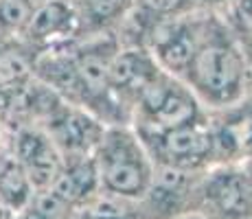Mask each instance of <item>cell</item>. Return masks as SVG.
Listing matches in <instances>:
<instances>
[{"mask_svg":"<svg viewBox=\"0 0 252 219\" xmlns=\"http://www.w3.org/2000/svg\"><path fill=\"white\" fill-rule=\"evenodd\" d=\"M182 81L191 88L206 112L235 105L252 92L250 68L241 40L220 11H211L204 37Z\"/></svg>","mask_w":252,"mask_h":219,"instance_id":"obj_1","label":"cell"},{"mask_svg":"<svg viewBox=\"0 0 252 219\" xmlns=\"http://www.w3.org/2000/svg\"><path fill=\"white\" fill-rule=\"evenodd\" d=\"M92 158L101 193L123 202H138L156 175V164L132 125H108Z\"/></svg>","mask_w":252,"mask_h":219,"instance_id":"obj_2","label":"cell"},{"mask_svg":"<svg viewBox=\"0 0 252 219\" xmlns=\"http://www.w3.org/2000/svg\"><path fill=\"white\" fill-rule=\"evenodd\" d=\"M206 114L191 88L160 70L134 101L129 125L136 131H160L200 121Z\"/></svg>","mask_w":252,"mask_h":219,"instance_id":"obj_3","label":"cell"},{"mask_svg":"<svg viewBox=\"0 0 252 219\" xmlns=\"http://www.w3.org/2000/svg\"><path fill=\"white\" fill-rule=\"evenodd\" d=\"M136 131V129H134ZM154 164L176 171H206L215 164L208 114L200 121L160 131H136Z\"/></svg>","mask_w":252,"mask_h":219,"instance_id":"obj_4","label":"cell"},{"mask_svg":"<svg viewBox=\"0 0 252 219\" xmlns=\"http://www.w3.org/2000/svg\"><path fill=\"white\" fill-rule=\"evenodd\" d=\"M211 9H193L182 16L169 18L149 31L145 48L164 72L182 81L202 37H204Z\"/></svg>","mask_w":252,"mask_h":219,"instance_id":"obj_5","label":"cell"},{"mask_svg":"<svg viewBox=\"0 0 252 219\" xmlns=\"http://www.w3.org/2000/svg\"><path fill=\"white\" fill-rule=\"evenodd\" d=\"M197 213L211 219H252V178L244 164H213L202 173Z\"/></svg>","mask_w":252,"mask_h":219,"instance_id":"obj_6","label":"cell"},{"mask_svg":"<svg viewBox=\"0 0 252 219\" xmlns=\"http://www.w3.org/2000/svg\"><path fill=\"white\" fill-rule=\"evenodd\" d=\"M204 171L156 167L149 191L136 202V219H180L197 213V184Z\"/></svg>","mask_w":252,"mask_h":219,"instance_id":"obj_7","label":"cell"},{"mask_svg":"<svg viewBox=\"0 0 252 219\" xmlns=\"http://www.w3.org/2000/svg\"><path fill=\"white\" fill-rule=\"evenodd\" d=\"M40 127L51 136L64 158H84L94 154L108 125L90 112L60 99Z\"/></svg>","mask_w":252,"mask_h":219,"instance_id":"obj_8","label":"cell"},{"mask_svg":"<svg viewBox=\"0 0 252 219\" xmlns=\"http://www.w3.org/2000/svg\"><path fill=\"white\" fill-rule=\"evenodd\" d=\"M9 152L24 169L35 191H46L60 178L64 156L40 125H18L11 129Z\"/></svg>","mask_w":252,"mask_h":219,"instance_id":"obj_9","label":"cell"},{"mask_svg":"<svg viewBox=\"0 0 252 219\" xmlns=\"http://www.w3.org/2000/svg\"><path fill=\"white\" fill-rule=\"evenodd\" d=\"M81 37L79 13L72 0H44L33 9L22 35L18 37L35 57L51 48L72 44Z\"/></svg>","mask_w":252,"mask_h":219,"instance_id":"obj_10","label":"cell"},{"mask_svg":"<svg viewBox=\"0 0 252 219\" xmlns=\"http://www.w3.org/2000/svg\"><path fill=\"white\" fill-rule=\"evenodd\" d=\"M208 125L215 147V164L252 158V92L235 105L208 112Z\"/></svg>","mask_w":252,"mask_h":219,"instance_id":"obj_11","label":"cell"},{"mask_svg":"<svg viewBox=\"0 0 252 219\" xmlns=\"http://www.w3.org/2000/svg\"><path fill=\"white\" fill-rule=\"evenodd\" d=\"M51 188L77 211L84 208L86 204H90L92 199H96L101 195V188H99V175H96L94 158L92 156L64 158L62 173Z\"/></svg>","mask_w":252,"mask_h":219,"instance_id":"obj_12","label":"cell"},{"mask_svg":"<svg viewBox=\"0 0 252 219\" xmlns=\"http://www.w3.org/2000/svg\"><path fill=\"white\" fill-rule=\"evenodd\" d=\"M72 2L79 13L81 37L116 33L134 7V0H72Z\"/></svg>","mask_w":252,"mask_h":219,"instance_id":"obj_13","label":"cell"},{"mask_svg":"<svg viewBox=\"0 0 252 219\" xmlns=\"http://www.w3.org/2000/svg\"><path fill=\"white\" fill-rule=\"evenodd\" d=\"M33 193L35 188L20 167V162L16 160V156L9 149L0 152V204L18 217V213L31 202Z\"/></svg>","mask_w":252,"mask_h":219,"instance_id":"obj_14","label":"cell"},{"mask_svg":"<svg viewBox=\"0 0 252 219\" xmlns=\"http://www.w3.org/2000/svg\"><path fill=\"white\" fill-rule=\"evenodd\" d=\"M75 213L77 208H72L53 188H46L33 193L31 202L18 213L16 219H72Z\"/></svg>","mask_w":252,"mask_h":219,"instance_id":"obj_15","label":"cell"},{"mask_svg":"<svg viewBox=\"0 0 252 219\" xmlns=\"http://www.w3.org/2000/svg\"><path fill=\"white\" fill-rule=\"evenodd\" d=\"M220 13L239 40L252 37V0H226Z\"/></svg>","mask_w":252,"mask_h":219,"instance_id":"obj_16","label":"cell"},{"mask_svg":"<svg viewBox=\"0 0 252 219\" xmlns=\"http://www.w3.org/2000/svg\"><path fill=\"white\" fill-rule=\"evenodd\" d=\"M9 140H11V125L0 116V152L9 149Z\"/></svg>","mask_w":252,"mask_h":219,"instance_id":"obj_17","label":"cell"},{"mask_svg":"<svg viewBox=\"0 0 252 219\" xmlns=\"http://www.w3.org/2000/svg\"><path fill=\"white\" fill-rule=\"evenodd\" d=\"M197 9H211V11H220L226 4V0H193Z\"/></svg>","mask_w":252,"mask_h":219,"instance_id":"obj_18","label":"cell"},{"mask_svg":"<svg viewBox=\"0 0 252 219\" xmlns=\"http://www.w3.org/2000/svg\"><path fill=\"white\" fill-rule=\"evenodd\" d=\"M241 46H244L246 60H248V68H250V79H252V37H244V40H241Z\"/></svg>","mask_w":252,"mask_h":219,"instance_id":"obj_19","label":"cell"},{"mask_svg":"<svg viewBox=\"0 0 252 219\" xmlns=\"http://www.w3.org/2000/svg\"><path fill=\"white\" fill-rule=\"evenodd\" d=\"M0 219H16V215H13L7 206H2V204H0Z\"/></svg>","mask_w":252,"mask_h":219,"instance_id":"obj_20","label":"cell"},{"mask_svg":"<svg viewBox=\"0 0 252 219\" xmlns=\"http://www.w3.org/2000/svg\"><path fill=\"white\" fill-rule=\"evenodd\" d=\"M246 167V171L250 173V178H252V158H248V160H244V162H241Z\"/></svg>","mask_w":252,"mask_h":219,"instance_id":"obj_21","label":"cell"},{"mask_svg":"<svg viewBox=\"0 0 252 219\" xmlns=\"http://www.w3.org/2000/svg\"><path fill=\"white\" fill-rule=\"evenodd\" d=\"M180 219H211L206 215H200V213H195V215H187V217H180Z\"/></svg>","mask_w":252,"mask_h":219,"instance_id":"obj_22","label":"cell"}]
</instances>
